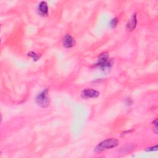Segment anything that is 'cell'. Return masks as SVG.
I'll list each match as a JSON object with an SVG mask.
<instances>
[{
    "mask_svg": "<svg viewBox=\"0 0 158 158\" xmlns=\"http://www.w3.org/2000/svg\"><path fill=\"white\" fill-rule=\"evenodd\" d=\"M118 144V141L116 139L110 138L105 139L99 143L94 148V151L96 152H100L101 151L111 149L116 147Z\"/></svg>",
    "mask_w": 158,
    "mask_h": 158,
    "instance_id": "2",
    "label": "cell"
},
{
    "mask_svg": "<svg viewBox=\"0 0 158 158\" xmlns=\"http://www.w3.org/2000/svg\"><path fill=\"white\" fill-rule=\"evenodd\" d=\"M28 55L29 56H30L31 57H32V59H33V60H38V59L40 58V56L39 55H38L37 54H36L35 52H30L28 54Z\"/></svg>",
    "mask_w": 158,
    "mask_h": 158,
    "instance_id": "8",
    "label": "cell"
},
{
    "mask_svg": "<svg viewBox=\"0 0 158 158\" xmlns=\"http://www.w3.org/2000/svg\"><path fill=\"white\" fill-rule=\"evenodd\" d=\"M95 65L98 66L101 71L104 72H109L111 67V63L109 60L108 53L106 52L101 53L98 56Z\"/></svg>",
    "mask_w": 158,
    "mask_h": 158,
    "instance_id": "1",
    "label": "cell"
},
{
    "mask_svg": "<svg viewBox=\"0 0 158 158\" xmlns=\"http://www.w3.org/2000/svg\"><path fill=\"white\" fill-rule=\"evenodd\" d=\"M37 10L38 14L41 16H46L48 14V4L45 1H41L38 6Z\"/></svg>",
    "mask_w": 158,
    "mask_h": 158,
    "instance_id": "6",
    "label": "cell"
},
{
    "mask_svg": "<svg viewBox=\"0 0 158 158\" xmlns=\"http://www.w3.org/2000/svg\"><path fill=\"white\" fill-rule=\"evenodd\" d=\"M63 46L66 48H70L75 46V41L74 38L70 35H65L62 40Z\"/></svg>",
    "mask_w": 158,
    "mask_h": 158,
    "instance_id": "5",
    "label": "cell"
},
{
    "mask_svg": "<svg viewBox=\"0 0 158 158\" xmlns=\"http://www.w3.org/2000/svg\"><path fill=\"white\" fill-rule=\"evenodd\" d=\"M156 150H157V146L148 148L146 149V151H156Z\"/></svg>",
    "mask_w": 158,
    "mask_h": 158,
    "instance_id": "10",
    "label": "cell"
},
{
    "mask_svg": "<svg viewBox=\"0 0 158 158\" xmlns=\"http://www.w3.org/2000/svg\"><path fill=\"white\" fill-rule=\"evenodd\" d=\"M117 22H118V20H117V18L112 19L110 21V22H109V26H110L112 28H114V27L117 25Z\"/></svg>",
    "mask_w": 158,
    "mask_h": 158,
    "instance_id": "9",
    "label": "cell"
},
{
    "mask_svg": "<svg viewBox=\"0 0 158 158\" xmlns=\"http://www.w3.org/2000/svg\"><path fill=\"white\" fill-rule=\"evenodd\" d=\"M36 103L41 107H46L49 103V99L48 97V89L41 92L35 99Z\"/></svg>",
    "mask_w": 158,
    "mask_h": 158,
    "instance_id": "3",
    "label": "cell"
},
{
    "mask_svg": "<svg viewBox=\"0 0 158 158\" xmlns=\"http://www.w3.org/2000/svg\"><path fill=\"white\" fill-rule=\"evenodd\" d=\"M153 123H154L153 124L155 125L154 128V131L156 133H157V120L156 119Z\"/></svg>",
    "mask_w": 158,
    "mask_h": 158,
    "instance_id": "11",
    "label": "cell"
},
{
    "mask_svg": "<svg viewBox=\"0 0 158 158\" xmlns=\"http://www.w3.org/2000/svg\"><path fill=\"white\" fill-rule=\"evenodd\" d=\"M99 92L91 88H87L82 91L81 96L82 98L87 99L89 98H95L99 96Z\"/></svg>",
    "mask_w": 158,
    "mask_h": 158,
    "instance_id": "4",
    "label": "cell"
},
{
    "mask_svg": "<svg viewBox=\"0 0 158 158\" xmlns=\"http://www.w3.org/2000/svg\"><path fill=\"white\" fill-rule=\"evenodd\" d=\"M136 22H137V20H136V14H135L131 19H130V20L129 21V22L127 23V29H128L129 30H133L136 25Z\"/></svg>",
    "mask_w": 158,
    "mask_h": 158,
    "instance_id": "7",
    "label": "cell"
}]
</instances>
